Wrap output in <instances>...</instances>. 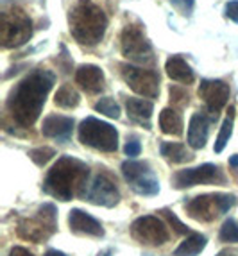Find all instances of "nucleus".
Returning <instances> with one entry per match:
<instances>
[{
	"mask_svg": "<svg viewBox=\"0 0 238 256\" xmlns=\"http://www.w3.org/2000/svg\"><path fill=\"white\" fill-rule=\"evenodd\" d=\"M166 76L172 81L183 82V84H192L196 81V74L190 68V64L181 58V56H170L165 63Z\"/></svg>",
	"mask_w": 238,
	"mask_h": 256,
	"instance_id": "nucleus-19",
	"label": "nucleus"
},
{
	"mask_svg": "<svg viewBox=\"0 0 238 256\" xmlns=\"http://www.w3.org/2000/svg\"><path fill=\"white\" fill-rule=\"evenodd\" d=\"M54 102H56V106L63 108V110H72V108L79 106L81 95L77 94L76 88H72L70 84H63L60 90L56 92Z\"/></svg>",
	"mask_w": 238,
	"mask_h": 256,
	"instance_id": "nucleus-23",
	"label": "nucleus"
},
{
	"mask_svg": "<svg viewBox=\"0 0 238 256\" xmlns=\"http://www.w3.org/2000/svg\"><path fill=\"white\" fill-rule=\"evenodd\" d=\"M210 134V120L202 113H196L188 124V146L192 149H202L208 142Z\"/></svg>",
	"mask_w": 238,
	"mask_h": 256,
	"instance_id": "nucleus-18",
	"label": "nucleus"
},
{
	"mask_svg": "<svg viewBox=\"0 0 238 256\" xmlns=\"http://www.w3.org/2000/svg\"><path fill=\"white\" fill-rule=\"evenodd\" d=\"M29 156H30V160L36 163V165L43 166V165H47V163L54 158L56 150L50 149V147H38V149L29 150Z\"/></svg>",
	"mask_w": 238,
	"mask_h": 256,
	"instance_id": "nucleus-28",
	"label": "nucleus"
},
{
	"mask_svg": "<svg viewBox=\"0 0 238 256\" xmlns=\"http://www.w3.org/2000/svg\"><path fill=\"white\" fill-rule=\"evenodd\" d=\"M32 36V20L22 9L13 8L2 13L0 42L4 48H14L27 43Z\"/></svg>",
	"mask_w": 238,
	"mask_h": 256,
	"instance_id": "nucleus-7",
	"label": "nucleus"
},
{
	"mask_svg": "<svg viewBox=\"0 0 238 256\" xmlns=\"http://www.w3.org/2000/svg\"><path fill=\"white\" fill-rule=\"evenodd\" d=\"M120 72L124 81L134 94L147 98H156L160 95V76L154 70L140 68L134 64H122Z\"/></svg>",
	"mask_w": 238,
	"mask_h": 256,
	"instance_id": "nucleus-10",
	"label": "nucleus"
},
{
	"mask_svg": "<svg viewBox=\"0 0 238 256\" xmlns=\"http://www.w3.org/2000/svg\"><path fill=\"white\" fill-rule=\"evenodd\" d=\"M230 165L236 168V166H238V154H233V156H231V158H230Z\"/></svg>",
	"mask_w": 238,
	"mask_h": 256,
	"instance_id": "nucleus-37",
	"label": "nucleus"
},
{
	"mask_svg": "<svg viewBox=\"0 0 238 256\" xmlns=\"http://www.w3.org/2000/svg\"><path fill=\"white\" fill-rule=\"evenodd\" d=\"M79 140L92 149L102 150V152H115L118 147V132L108 122L88 116L79 126Z\"/></svg>",
	"mask_w": 238,
	"mask_h": 256,
	"instance_id": "nucleus-6",
	"label": "nucleus"
},
{
	"mask_svg": "<svg viewBox=\"0 0 238 256\" xmlns=\"http://www.w3.org/2000/svg\"><path fill=\"white\" fill-rule=\"evenodd\" d=\"M122 54L136 63H150L152 61V45L145 38L140 27L128 26L120 36Z\"/></svg>",
	"mask_w": 238,
	"mask_h": 256,
	"instance_id": "nucleus-13",
	"label": "nucleus"
},
{
	"mask_svg": "<svg viewBox=\"0 0 238 256\" xmlns=\"http://www.w3.org/2000/svg\"><path fill=\"white\" fill-rule=\"evenodd\" d=\"M204 248H206V236L196 233L181 242V246L174 251V256H197Z\"/></svg>",
	"mask_w": 238,
	"mask_h": 256,
	"instance_id": "nucleus-24",
	"label": "nucleus"
},
{
	"mask_svg": "<svg viewBox=\"0 0 238 256\" xmlns=\"http://www.w3.org/2000/svg\"><path fill=\"white\" fill-rule=\"evenodd\" d=\"M74 129V118L72 116L63 115H48L43 120L42 132L47 138H58L61 142H66L72 134Z\"/></svg>",
	"mask_w": 238,
	"mask_h": 256,
	"instance_id": "nucleus-17",
	"label": "nucleus"
},
{
	"mask_svg": "<svg viewBox=\"0 0 238 256\" xmlns=\"http://www.w3.org/2000/svg\"><path fill=\"white\" fill-rule=\"evenodd\" d=\"M76 81L88 94H100L104 90V72L95 64H82L76 72Z\"/></svg>",
	"mask_w": 238,
	"mask_h": 256,
	"instance_id": "nucleus-16",
	"label": "nucleus"
},
{
	"mask_svg": "<svg viewBox=\"0 0 238 256\" xmlns=\"http://www.w3.org/2000/svg\"><path fill=\"white\" fill-rule=\"evenodd\" d=\"M234 204H236V197L230 194H204L190 199L184 204V210L194 220L212 222L218 215L230 212Z\"/></svg>",
	"mask_w": 238,
	"mask_h": 256,
	"instance_id": "nucleus-5",
	"label": "nucleus"
},
{
	"mask_svg": "<svg viewBox=\"0 0 238 256\" xmlns=\"http://www.w3.org/2000/svg\"><path fill=\"white\" fill-rule=\"evenodd\" d=\"M230 95V84L224 81H218V79H206L199 86V97L204 100L210 113H215V115L228 104Z\"/></svg>",
	"mask_w": 238,
	"mask_h": 256,
	"instance_id": "nucleus-14",
	"label": "nucleus"
},
{
	"mask_svg": "<svg viewBox=\"0 0 238 256\" xmlns=\"http://www.w3.org/2000/svg\"><path fill=\"white\" fill-rule=\"evenodd\" d=\"M226 16L231 18L234 24H238V0H231L226 6Z\"/></svg>",
	"mask_w": 238,
	"mask_h": 256,
	"instance_id": "nucleus-33",
	"label": "nucleus"
},
{
	"mask_svg": "<svg viewBox=\"0 0 238 256\" xmlns=\"http://www.w3.org/2000/svg\"><path fill=\"white\" fill-rule=\"evenodd\" d=\"M45 256H68V254H64V252H61V251H56V249H48V251L45 252Z\"/></svg>",
	"mask_w": 238,
	"mask_h": 256,
	"instance_id": "nucleus-36",
	"label": "nucleus"
},
{
	"mask_svg": "<svg viewBox=\"0 0 238 256\" xmlns=\"http://www.w3.org/2000/svg\"><path fill=\"white\" fill-rule=\"evenodd\" d=\"M131 235L136 242L144 246H152V248L163 246L170 238V233L163 220L154 215H144L136 218L131 224Z\"/></svg>",
	"mask_w": 238,
	"mask_h": 256,
	"instance_id": "nucleus-11",
	"label": "nucleus"
},
{
	"mask_svg": "<svg viewBox=\"0 0 238 256\" xmlns=\"http://www.w3.org/2000/svg\"><path fill=\"white\" fill-rule=\"evenodd\" d=\"M68 24H70V34L76 38L77 43L94 47L100 43L106 34L108 16L92 0H79L70 11Z\"/></svg>",
	"mask_w": 238,
	"mask_h": 256,
	"instance_id": "nucleus-3",
	"label": "nucleus"
},
{
	"mask_svg": "<svg viewBox=\"0 0 238 256\" xmlns=\"http://www.w3.org/2000/svg\"><path fill=\"white\" fill-rule=\"evenodd\" d=\"M224 172L213 163H204L196 168H184L172 176V184L178 190L196 186V184H224Z\"/></svg>",
	"mask_w": 238,
	"mask_h": 256,
	"instance_id": "nucleus-9",
	"label": "nucleus"
},
{
	"mask_svg": "<svg viewBox=\"0 0 238 256\" xmlns=\"http://www.w3.org/2000/svg\"><path fill=\"white\" fill-rule=\"evenodd\" d=\"M54 82L56 76L50 70H36L14 86L8 97V110L16 124L22 128L34 126Z\"/></svg>",
	"mask_w": 238,
	"mask_h": 256,
	"instance_id": "nucleus-1",
	"label": "nucleus"
},
{
	"mask_svg": "<svg viewBox=\"0 0 238 256\" xmlns=\"http://www.w3.org/2000/svg\"><path fill=\"white\" fill-rule=\"evenodd\" d=\"M68 224H70V231L76 235H84V236H104V228L95 217L90 214L82 212V210L76 208L68 215Z\"/></svg>",
	"mask_w": 238,
	"mask_h": 256,
	"instance_id": "nucleus-15",
	"label": "nucleus"
},
{
	"mask_svg": "<svg viewBox=\"0 0 238 256\" xmlns=\"http://www.w3.org/2000/svg\"><path fill=\"white\" fill-rule=\"evenodd\" d=\"M126 110H128V115L131 116L132 120L140 122V124L145 122L147 128H149V120L154 111V106L150 100H144V98H128V100H126Z\"/></svg>",
	"mask_w": 238,
	"mask_h": 256,
	"instance_id": "nucleus-20",
	"label": "nucleus"
},
{
	"mask_svg": "<svg viewBox=\"0 0 238 256\" xmlns=\"http://www.w3.org/2000/svg\"><path fill=\"white\" fill-rule=\"evenodd\" d=\"M9 256H34V254L26 248H13L11 252H9Z\"/></svg>",
	"mask_w": 238,
	"mask_h": 256,
	"instance_id": "nucleus-34",
	"label": "nucleus"
},
{
	"mask_svg": "<svg viewBox=\"0 0 238 256\" xmlns=\"http://www.w3.org/2000/svg\"><path fill=\"white\" fill-rule=\"evenodd\" d=\"M170 4L174 6L181 14H190L194 11V6H196V0H168Z\"/></svg>",
	"mask_w": 238,
	"mask_h": 256,
	"instance_id": "nucleus-31",
	"label": "nucleus"
},
{
	"mask_svg": "<svg viewBox=\"0 0 238 256\" xmlns=\"http://www.w3.org/2000/svg\"><path fill=\"white\" fill-rule=\"evenodd\" d=\"M160 152L168 163H184L194 160V154L186 149V146L178 144V142H163Z\"/></svg>",
	"mask_w": 238,
	"mask_h": 256,
	"instance_id": "nucleus-22",
	"label": "nucleus"
},
{
	"mask_svg": "<svg viewBox=\"0 0 238 256\" xmlns=\"http://www.w3.org/2000/svg\"><path fill=\"white\" fill-rule=\"evenodd\" d=\"M126 154H128L129 158H134V156H140L142 152V146H140V142H136V140H129L128 144H126Z\"/></svg>",
	"mask_w": 238,
	"mask_h": 256,
	"instance_id": "nucleus-32",
	"label": "nucleus"
},
{
	"mask_svg": "<svg viewBox=\"0 0 238 256\" xmlns=\"http://www.w3.org/2000/svg\"><path fill=\"white\" fill-rule=\"evenodd\" d=\"M188 94L184 88L181 86H170V102L176 104V106H186L188 104Z\"/></svg>",
	"mask_w": 238,
	"mask_h": 256,
	"instance_id": "nucleus-30",
	"label": "nucleus"
},
{
	"mask_svg": "<svg viewBox=\"0 0 238 256\" xmlns=\"http://www.w3.org/2000/svg\"><path fill=\"white\" fill-rule=\"evenodd\" d=\"M95 111H98V113H102V115L110 116V118H118L120 116V106L111 97L100 98V100L95 104Z\"/></svg>",
	"mask_w": 238,
	"mask_h": 256,
	"instance_id": "nucleus-26",
	"label": "nucleus"
},
{
	"mask_svg": "<svg viewBox=\"0 0 238 256\" xmlns=\"http://www.w3.org/2000/svg\"><path fill=\"white\" fill-rule=\"evenodd\" d=\"M82 199L94 202L97 206L113 208L120 201V192L118 186H116V181L108 172H100V174L95 176L92 183H88V188H86Z\"/></svg>",
	"mask_w": 238,
	"mask_h": 256,
	"instance_id": "nucleus-12",
	"label": "nucleus"
},
{
	"mask_svg": "<svg viewBox=\"0 0 238 256\" xmlns=\"http://www.w3.org/2000/svg\"><path fill=\"white\" fill-rule=\"evenodd\" d=\"M122 174L131 190L138 196H156L160 192V181L147 162H124Z\"/></svg>",
	"mask_w": 238,
	"mask_h": 256,
	"instance_id": "nucleus-8",
	"label": "nucleus"
},
{
	"mask_svg": "<svg viewBox=\"0 0 238 256\" xmlns=\"http://www.w3.org/2000/svg\"><path fill=\"white\" fill-rule=\"evenodd\" d=\"M233 118H234V108H230V115L226 116V120L222 122L220 132H218L217 142H215V152H222L224 147L228 146L231 134H233Z\"/></svg>",
	"mask_w": 238,
	"mask_h": 256,
	"instance_id": "nucleus-25",
	"label": "nucleus"
},
{
	"mask_svg": "<svg viewBox=\"0 0 238 256\" xmlns=\"http://www.w3.org/2000/svg\"><path fill=\"white\" fill-rule=\"evenodd\" d=\"M160 128H162V131L165 134H170V136L183 134V118H181V113H178L174 108H165L160 113Z\"/></svg>",
	"mask_w": 238,
	"mask_h": 256,
	"instance_id": "nucleus-21",
	"label": "nucleus"
},
{
	"mask_svg": "<svg viewBox=\"0 0 238 256\" xmlns=\"http://www.w3.org/2000/svg\"><path fill=\"white\" fill-rule=\"evenodd\" d=\"M58 230V212L54 204H43L34 217H26L18 222L16 233L20 238L29 242H45Z\"/></svg>",
	"mask_w": 238,
	"mask_h": 256,
	"instance_id": "nucleus-4",
	"label": "nucleus"
},
{
	"mask_svg": "<svg viewBox=\"0 0 238 256\" xmlns=\"http://www.w3.org/2000/svg\"><path fill=\"white\" fill-rule=\"evenodd\" d=\"M88 178L90 168L84 162L74 156H61L45 176L43 190L60 201H70L74 197L82 199L88 188Z\"/></svg>",
	"mask_w": 238,
	"mask_h": 256,
	"instance_id": "nucleus-2",
	"label": "nucleus"
},
{
	"mask_svg": "<svg viewBox=\"0 0 238 256\" xmlns=\"http://www.w3.org/2000/svg\"><path fill=\"white\" fill-rule=\"evenodd\" d=\"M162 214H163V217H165L166 220H168L170 226L174 228V231L178 233V235H186L188 231H190V228H186L183 224V222H181L178 217H176L174 212H170V210H162Z\"/></svg>",
	"mask_w": 238,
	"mask_h": 256,
	"instance_id": "nucleus-29",
	"label": "nucleus"
},
{
	"mask_svg": "<svg viewBox=\"0 0 238 256\" xmlns=\"http://www.w3.org/2000/svg\"><path fill=\"white\" fill-rule=\"evenodd\" d=\"M217 256H238V251H233V249H224V251H220Z\"/></svg>",
	"mask_w": 238,
	"mask_h": 256,
	"instance_id": "nucleus-35",
	"label": "nucleus"
},
{
	"mask_svg": "<svg viewBox=\"0 0 238 256\" xmlns=\"http://www.w3.org/2000/svg\"><path fill=\"white\" fill-rule=\"evenodd\" d=\"M218 238H220L222 242H238V224L234 218H228V220L222 224Z\"/></svg>",
	"mask_w": 238,
	"mask_h": 256,
	"instance_id": "nucleus-27",
	"label": "nucleus"
}]
</instances>
